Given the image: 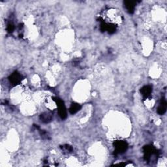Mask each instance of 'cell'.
Wrapping results in <instances>:
<instances>
[{
	"label": "cell",
	"instance_id": "cell-12",
	"mask_svg": "<svg viewBox=\"0 0 167 167\" xmlns=\"http://www.w3.org/2000/svg\"><path fill=\"white\" fill-rule=\"evenodd\" d=\"M61 148L62 150H65L66 151H67L68 153H71L73 150L72 146H71L70 145H68V144H66V145L61 146Z\"/></svg>",
	"mask_w": 167,
	"mask_h": 167
},
{
	"label": "cell",
	"instance_id": "cell-3",
	"mask_svg": "<svg viewBox=\"0 0 167 167\" xmlns=\"http://www.w3.org/2000/svg\"><path fill=\"white\" fill-rule=\"evenodd\" d=\"M143 151L144 159L147 161H150L151 160L152 155H157V150L152 146H145L143 147Z\"/></svg>",
	"mask_w": 167,
	"mask_h": 167
},
{
	"label": "cell",
	"instance_id": "cell-7",
	"mask_svg": "<svg viewBox=\"0 0 167 167\" xmlns=\"http://www.w3.org/2000/svg\"><path fill=\"white\" fill-rule=\"evenodd\" d=\"M166 106H167V103L166 99L164 98L161 99L160 105L159 106L158 108H157V113H158L159 115H163L166 111Z\"/></svg>",
	"mask_w": 167,
	"mask_h": 167
},
{
	"label": "cell",
	"instance_id": "cell-1",
	"mask_svg": "<svg viewBox=\"0 0 167 167\" xmlns=\"http://www.w3.org/2000/svg\"><path fill=\"white\" fill-rule=\"evenodd\" d=\"M52 99L55 101V103L58 108V114L59 117L62 119H65L67 116V114L66 106L64 105V102L61 99L56 97H53Z\"/></svg>",
	"mask_w": 167,
	"mask_h": 167
},
{
	"label": "cell",
	"instance_id": "cell-8",
	"mask_svg": "<svg viewBox=\"0 0 167 167\" xmlns=\"http://www.w3.org/2000/svg\"><path fill=\"white\" fill-rule=\"evenodd\" d=\"M124 5L129 14H133L135 9V2L132 1H125Z\"/></svg>",
	"mask_w": 167,
	"mask_h": 167
},
{
	"label": "cell",
	"instance_id": "cell-9",
	"mask_svg": "<svg viewBox=\"0 0 167 167\" xmlns=\"http://www.w3.org/2000/svg\"><path fill=\"white\" fill-rule=\"evenodd\" d=\"M82 108L80 105L76 103H73L71 104L70 108H69V112L71 114H75L77 113Z\"/></svg>",
	"mask_w": 167,
	"mask_h": 167
},
{
	"label": "cell",
	"instance_id": "cell-13",
	"mask_svg": "<svg viewBox=\"0 0 167 167\" xmlns=\"http://www.w3.org/2000/svg\"><path fill=\"white\" fill-rule=\"evenodd\" d=\"M39 133L42 138H48V133L44 131V130H39Z\"/></svg>",
	"mask_w": 167,
	"mask_h": 167
},
{
	"label": "cell",
	"instance_id": "cell-11",
	"mask_svg": "<svg viewBox=\"0 0 167 167\" xmlns=\"http://www.w3.org/2000/svg\"><path fill=\"white\" fill-rule=\"evenodd\" d=\"M7 31L9 34H12L15 30V25H14L12 22H9L7 25Z\"/></svg>",
	"mask_w": 167,
	"mask_h": 167
},
{
	"label": "cell",
	"instance_id": "cell-6",
	"mask_svg": "<svg viewBox=\"0 0 167 167\" xmlns=\"http://www.w3.org/2000/svg\"><path fill=\"white\" fill-rule=\"evenodd\" d=\"M52 114L49 112H45L40 115L41 121L44 123H48L52 120Z\"/></svg>",
	"mask_w": 167,
	"mask_h": 167
},
{
	"label": "cell",
	"instance_id": "cell-10",
	"mask_svg": "<svg viewBox=\"0 0 167 167\" xmlns=\"http://www.w3.org/2000/svg\"><path fill=\"white\" fill-rule=\"evenodd\" d=\"M116 30V26L113 24H107L106 23V29L105 31H107L109 34H112Z\"/></svg>",
	"mask_w": 167,
	"mask_h": 167
},
{
	"label": "cell",
	"instance_id": "cell-2",
	"mask_svg": "<svg viewBox=\"0 0 167 167\" xmlns=\"http://www.w3.org/2000/svg\"><path fill=\"white\" fill-rule=\"evenodd\" d=\"M114 146L115 148L114 155H118L122 154L128 149V144L123 140H116L114 142Z\"/></svg>",
	"mask_w": 167,
	"mask_h": 167
},
{
	"label": "cell",
	"instance_id": "cell-5",
	"mask_svg": "<svg viewBox=\"0 0 167 167\" xmlns=\"http://www.w3.org/2000/svg\"><path fill=\"white\" fill-rule=\"evenodd\" d=\"M140 93L143 97V99L145 100L151 95L152 93V87L150 85L143 86L140 90Z\"/></svg>",
	"mask_w": 167,
	"mask_h": 167
},
{
	"label": "cell",
	"instance_id": "cell-4",
	"mask_svg": "<svg viewBox=\"0 0 167 167\" xmlns=\"http://www.w3.org/2000/svg\"><path fill=\"white\" fill-rule=\"evenodd\" d=\"M22 76L18 71H15L9 77V80L11 84L13 86H15L19 84L22 82Z\"/></svg>",
	"mask_w": 167,
	"mask_h": 167
}]
</instances>
